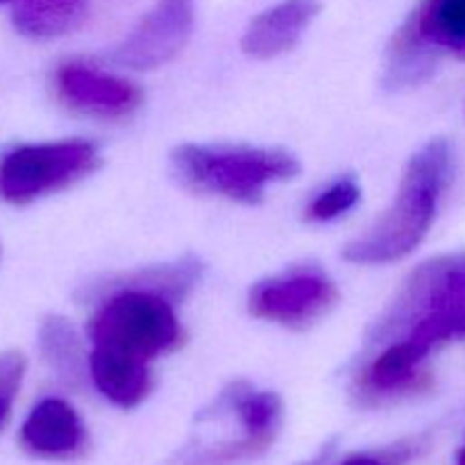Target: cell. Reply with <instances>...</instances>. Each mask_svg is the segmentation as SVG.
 <instances>
[{"label":"cell","mask_w":465,"mask_h":465,"mask_svg":"<svg viewBox=\"0 0 465 465\" xmlns=\"http://www.w3.org/2000/svg\"><path fill=\"white\" fill-rule=\"evenodd\" d=\"M465 336V254L439 257L411 272L393 302L372 322L371 343L409 341L431 350Z\"/></svg>","instance_id":"cell-1"},{"label":"cell","mask_w":465,"mask_h":465,"mask_svg":"<svg viewBox=\"0 0 465 465\" xmlns=\"http://www.w3.org/2000/svg\"><path fill=\"white\" fill-rule=\"evenodd\" d=\"M450 145L436 139L409 162L398 198L363 236L345 245L343 259L357 266L393 263L411 254L430 232L450 180Z\"/></svg>","instance_id":"cell-2"},{"label":"cell","mask_w":465,"mask_h":465,"mask_svg":"<svg viewBox=\"0 0 465 465\" xmlns=\"http://www.w3.org/2000/svg\"><path fill=\"white\" fill-rule=\"evenodd\" d=\"M173 175L193 193L259 204L272 182L293 180L300 162L282 148L184 143L171 154Z\"/></svg>","instance_id":"cell-3"},{"label":"cell","mask_w":465,"mask_h":465,"mask_svg":"<svg viewBox=\"0 0 465 465\" xmlns=\"http://www.w3.org/2000/svg\"><path fill=\"white\" fill-rule=\"evenodd\" d=\"M100 291L107 298L89 321V339L95 348L116 350L150 363L184 345L175 302L166 295L134 286H100Z\"/></svg>","instance_id":"cell-4"},{"label":"cell","mask_w":465,"mask_h":465,"mask_svg":"<svg viewBox=\"0 0 465 465\" xmlns=\"http://www.w3.org/2000/svg\"><path fill=\"white\" fill-rule=\"evenodd\" d=\"M100 163L94 141L16 145L0 157V203L21 207L59 193L98 171Z\"/></svg>","instance_id":"cell-5"},{"label":"cell","mask_w":465,"mask_h":465,"mask_svg":"<svg viewBox=\"0 0 465 465\" xmlns=\"http://www.w3.org/2000/svg\"><path fill=\"white\" fill-rule=\"evenodd\" d=\"M434 50L465 59V0H422L389 48V80L411 84L431 71Z\"/></svg>","instance_id":"cell-6"},{"label":"cell","mask_w":465,"mask_h":465,"mask_svg":"<svg viewBox=\"0 0 465 465\" xmlns=\"http://www.w3.org/2000/svg\"><path fill=\"white\" fill-rule=\"evenodd\" d=\"M334 282L313 266L291 268L252 286L248 312L259 321L277 322L291 330H307L325 318L339 302Z\"/></svg>","instance_id":"cell-7"},{"label":"cell","mask_w":465,"mask_h":465,"mask_svg":"<svg viewBox=\"0 0 465 465\" xmlns=\"http://www.w3.org/2000/svg\"><path fill=\"white\" fill-rule=\"evenodd\" d=\"M193 0H157L139 25L114 48L112 59L118 66L157 68L184 50L193 32Z\"/></svg>","instance_id":"cell-8"},{"label":"cell","mask_w":465,"mask_h":465,"mask_svg":"<svg viewBox=\"0 0 465 465\" xmlns=\"http://www.w3.org/2000/svg\"><path fill=\"white\" fill-rule=\"evenodd\" d=\"M54 91L68 109L100 121L132 116L143 103V91L134 82L100 71L82 59L59 64L54 71Z\"/></svg>","instance_id":"cell-9"},{"label":"cell","mask_w":465,"mask_h":465,"mask_svg":"<svg viewBox=\"0 0 465 465\" xmlns=\"http://www.w3.org/2000/svg\"><path fill=\"white\" fill-rule=\"evenodd\" d=\"M18 440L32 457L62 461L84 452L86 430L71 404L59 398H45L25 418Z\"/></svg>","instance_id":"cell-10"},{"label":"cell","mask_w":465,"mask_h":465,"mask_svg":"<svg viewBox=\"0 0 465 465\" xmlns=\"http://www.w3.org/2000/svg\"><path fill=\"white\" fill-rule=\"evenodd\" d=\"M321 0H282L250 21L241 48L248 57L272 59L289 53L321 14Z\"/></svg>","instance_id":"cell-11"},{"label":"cell","mask_w":465,"mask_h":465,"mask_svg":"<svg viewBox=\"0 0 465 465\" xmlns=\"http://www.w3.org/2000/svg\"><path fill=\"white\" fill-rule=\"evenodd\" d=\"M89 372L95 389L121 409L139 407L154 389V372L150 371V363L116 350L94 345L89 354Z\"/></svg>","instance_id":"cell-12"},{"label":"cell","mask_w":465,"mask_h":465,"mask_svg":"<svg viewBox=\"0 0 465 465\" xmlns=\"http://www.w3.org/2000/svg\"><path fill=\"white\" fill-rule=\"evenodd\" d=\"M89 5L57 0H21L12 14L14 27L30 39H54L84 23Z\"/></svg>","instance_id":"cell-13"},{"label":"cell","mask_w":465,"mask_h":465,"mask_svg":"<svg viewBox=\"0 0 465 465\" xmlns=\"http://www.w3.org/2000/svg\"><path fill=\"white\" fill-rule=\"evenodd\" d=\"M39 348L45 363L57 372L62 380L77 381L89 368L80 339L71 322L62 316H48L39 327Z\"/></svg>","instance_id":"cell-14"},{"label":"cell","mask_w":465,"mask_h":465,"mask_svg":"<svg viewBox=\"0 0 465 465\" xmlns=\"http://www.w3.org/2000/svg\"><path fill=\"white\" fill-rule=\"evenodd\" d=\"M200 262L193 257H184L175 263L159 268H141L136 272L118 275L114 280H107L103 286H134V289L154 291V293L166 295L168 300L177 302L184 300L186 293L200 280Z\"/></svg>","instance_id":"cell-15"},{"label":"cell","mask_w":465,"mask_h":465,"mask_svg":"<svg viewBox=\"0 0 465 465\" xmlns=\"http://www.w3.org/2000/svg\"><path fill=\"white\" fill-rule=\"evenodd\" d=\"M275 434L243 431L239 439H227L221 440V443L200 448L198 452L186 457L182 465H243L266 454L275 443Z\"/></svg>","instance_id":"cell-16"},{"label":"cell","mask_w":465,"mask_h":465,"mask_svg":"<svg viewBox=\"0 0 465 465\" xmlns=\"http://www.w3.org/2000/svg\"><path fill=\"white\" fill-rule=\"evenodd\" d=\"M359 198H361V189H359L357 182H354L352 177H343V180L334 182L330 189L318 193L316 198L309 203L304 216H307V221L313 223L334 221L341 213L350 212V209L359 203Z\"/></svg>","instance_id":"cell-17"},{"label":"cell","mask_w":465,"mask_h":465,"mask_svg":"<svg viewBox=\"0 0 465 465\" xmlns=\"http://www.w3.org/2000/svg\"><path fill=\"white\" fill-rule=\"evenodd\" d=\"M27 361L21 352H16V350L0 352V431L5 430L9 416H12L14 400L21 391Z\"/></svg>","instance_id":"cell-18"},{"label":"cell","mask_w":465,"mask_h":465,"mask_svg":"<svg viewBox=\"0 0 465 465\" xmlns=\"http://www.w3.org/2000/svg\"><path fill=\"white\" fill-rule=\"evenodd\" d=\"M416 454V448L409 443H400L395 448L381 450V452L352 454L341 465H404Z\"/></svg>","instance_id":"cell-19"},{"label":"cell","mask_w":465,"mask_h":465,"mask_svg":"<svg viewBox=\"0 0 465 465\" xmlns=\"http://www.w3.org/2000/svg\"><path fill=\"white\" fill-rule=\"evenodd\" d=\"M331 452H334V443H327L325 448H322L321 452L316 454V457L309 459V461H304L300 465H327V461H330V457H331Z\"/></svg>","instance_id":"cell-20"},{"label":"cell","mask_w":465,"mask_h":465,"mask_svg":"<svg viewBox=\"0 0 465 465\" xmlns=\"http://www.w3.org/2000/svg\"><path fill=\"white\" fill-rule=\"evenodd\" d=\"M57 3H75V5H89V0H57Z\"/></svg>","instance_id":"cell-21"},{"label":"cell","mask_w":465,"mask_h":465,"mask_svg":"<svg viewBox=\"0 0 465 465\" xmlns=\"http://www.w3.org/2000/svg\"><path fill=\"white\" fill-rule=\"evenodd\" d=\"M457 465H465V448L461 450V452H459V461H457Z\"/></svg>","instance_id":"cell-22"},{"label":"cell","mask_w":465,"mask_h":465,"mask_svg":"<svg viewBox=\"0 0 465 465\" xmlns=\"http://www.w3.org/2000/svg\"><path fill=\"white\" fill-rule=\"evenodd\" d=\"M5 3H21V0H0V5H5Z\"/></svg>","instance_id":"cell-23"}]
</instances>
